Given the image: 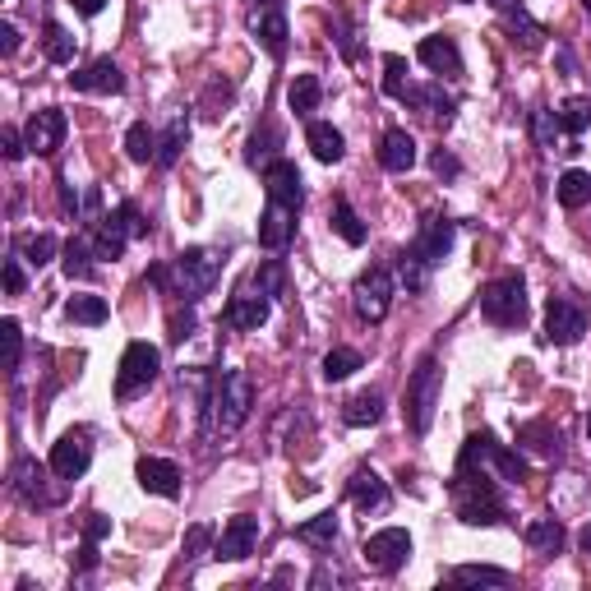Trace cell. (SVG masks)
I'll list each match as a JSON object with an SVG mask.
<instances>
[{
    "label": "cell",
    "instance_id": "47",
    "mask_svg": "<svg viewBox=\"0 0 591 591\" xmlns=\"http://www.w3.org/2000/svg\"><path fill=\"white\" fill-rule=\"evenodd\" d=\"M531 130H536V144L545 148V153H550V148H555V139H559V111H536V116H531Z\"/></svg>",
    "mask_w": 591,
    "mask_h": 591
},
{
    "label": "cell",
    "instance_id": "6",
    "mask_svg": "<svg viewBox=\"0 0 591 591\" xmlns=\"http://www.w3.org/2000/svg\"><path fill=\"white\" fill-rule=\"evenodd\" d=\"M481 314L495 328H522V324H527V287H522L518 273H504V278L485 282Z\"/></svg>",
    "mask_w": 591,
    "mask_h": 591
},
{
    "label": "cell",
    "instance_id": "16",
    "mask_svg": "<svg viewBox=\"0 0 591 591\" xmlns=\"http://www.w3.org/2000/svg\"><path fill=\"white\" fill-rule=\"evenodd\" d=\"M70 88H74V93L116 97V93H125V74H121V65L111 61V56H97V61L84 65V70H74V74H70Z\"/></svg>",
    "mask_w": 591,
    "mask_h": 591
},
{
    "label": "cell",
    "instance_id": "10",
    "mask_svg": "<svg viewBox=\"0 0 591 591\" xmlns=\"http://www.w3.org/2000/svg\"><path fill=\"white\" fill-rule=\"evenodd\" d=\"M88 462H93V435H88L84 425L65 430V435L51 444V476H56V481H79L88 471Z\"/></svg>",
    "mask_w": 591,
    "mask_h": 591
},
{
    "label": "cell",
    "instance_id": "19",
    "mask_svg": "<svg viewBox=\"0 0 591 591\" xmlns=\"http://www.w3.org/2000/svg\"><path fill=\"white\" fill-rule=\"evenodd\" d=\"M416 56H421V65L430 74H439V79H458L462 74V51H458V42L453 37H444V33H430L416 47Z\"/></svg>",
    "mask_w": 591,
    "mask_h": 591
},
{
    "label": "cell",
    "instance_id": "42",
    "mask_svg": "<svg viewBox=\"0 0 591 591\" xmlns=\"http://www.w3.org/2000/svg\"><path fill=\"white\" fill-rule=\"evenodd\" d=\"M65 314H70L74 324H107V301L102 296H70V305H65Z\"/></svg>",
    "mask_w": 591,
    "mask_h": 591
},
{
    "label": "cell",
    "instance_id": "7",
    "mask_svg": "<svg viewBox=\"0 0 591 591\" xmlns=\"http://www.w3.org/2000/svg\"><path fill=\"white\" fill-rule=\"evenodd\" d=\"M148 231V222L139 218V208L134 204H116L107 213V218H97L93 222V250H97V259H121L125 254V245L134 241V236H144Z\"/></svg>",
    "mask_w": 591,
    "mask_h": 591
},
{
    "label": "cell",
    "instance_id": "14",
    "mask_svg": "<svg viewBox=\"0 0 591 591\" xmlns=\"http://www.w3.org/2000/svg\"><path fill=\"white\" fill-rule=\"evenodd\" d=\"M65 130H70V121H65V111H61V107H42V111H33V116H28V125H24L28 153L51 157L56 148L65 144Z\"/></svg>",
    "mask_w": 591,
    "mask_h": 591
},
{
    "label": "cell",
    "instance_id": "34",
    "mask_svg": "<svg viewBox=\"0 0 591 591\" xmlns=\"http://www.w3.org/2000/svg\"><path fill=\"white\" fill-rule=\"evenodd\" d=\"M328 222H333V231H338L347 245H365V236H370L365 222L356 218V208H351L347 199H333V218H328Z\"/></svg>",
    "mask_w": 591,
    "mask_h": 591
},
{
    "label": "cell",
    "instance_id": "11",
    "mask_svg": "<svg viewBox=\"0 0 591 591\" xmlns=\"http://www.w3.org/2000/svg\"><path fill=\"white\" fill-rule=\"evenodd\" d=\"M587 324H591L587 310H582L573 296H550V301H545V342L573 347V342H582Z\"/></svg>",
    "mask_w": 591,
    "mask_h": 591
},
{
    "label": "cell",
    "instance_id": "33",
    "mask_svg": "<svg viewBox=\"0 0 591 591\" xmlns=\"http://www.w3.org/2000/svg\"><path fill=\"white\" fill-rule=\"evenodd\" d=\"M504 24H508V33H513V42H518L522 51H541V42H545V28L531 19L527 10H513V14H504Z\"/></svg>",
    "mask_w": 591,
    "mask_h": 591
},
{
    "label": "cell",
    "instance_id": "30",
    "mask_svg": "<svg viewBox=\"0 0 591 591\" xmlns=\"http://www.w3.org/2000/svg\"><path fill=\"white\" fill-rule=\"evenodd\" d=\"M93 259H97V250H93V236H70L65 241V278H93Z\"/></svg>",
    "mask_w": 591,
    "mask_h": 591
},
{
    "label": "cell",
    "instance_id": "59",
    "mask_svg": "<svg viewBox=\"0 0 591 591\" xmlns=\"http://www.w3.org/2000/svg\"><path fill=\"white\" fill-rule=\"evenodd\" d=\"M578 550H582V555H587V559H591V522H587V527H582V531H578Z\"/></svg>",
    "mask_w": 591,
    "mask_h": 591
},
{
    "label": "cell",
    "instance_id": "24",
    "mask_svg": "<svg viewBox=\"0 0 591 591\" xmlns=\"http://www.w3.org/2000/svg\"><path fill=\"white\" fill-rule=\"evenodd\" d=\"M222 319H227V328H236V333H259V328L268 324V296H236Z\"/></svg>",
    "mask_w": 591,
    "mask_h": 591
},
{
    "label": "cell",
    "instance_id": "21",
    "mask_svg": "<svg viewBox=\"0 0 591 591\" xmlns=\"http://www.w3.org/2000/svg\"><path fill=\"white\" fill-rule=\"evenodd\" d=\"M291 236H296V208H282L268 199L264 218H259V245L264 250H287Z\"/></svg>",
    "mask_w": 591,
    "mask_h": 591
},
{
    "label": "cell",
    "instance_id": "17",
    "mask_svg": "<svg viewBox=\"0 0 591 591\" xmlns=\"http://www.w3.org/2000/svg\"><path fill=\"white\" fill-rule=\"evenodd\" d=\"M14 490L28 499L33 508H51V504H61V485H47V467H37L33 458H19L14 462Z\"/></svg>",
    "mask_w": 591,
    "mask_h": 591
},
{
    "label": "cell",
    "instance_id": "49",
    "mask_svg": "<svg viewBox=\"0 0 591 591\" xmlns=\"http://www.w3.org/2000/svg\"><path fill=\"white\" fill-rule=\"evenodd\" d=\"M231 102V84H222V79H213L208 84V93H204V111L208 116H222V107Z\"/></svg>",
    "mask_w": 591,
    "mask_h": 591
},
{
    "label": "cell",
    "instance_id": "15",
    "mask_svg": "<svg viewBox=\"0 0 591 591\" xmlns=\"http://www.w3.org/2000/svg\"><path fill=\"white\" fill-rule=\"evenodd\" d=\"M264 190H268V199H273V204L296 208V213H301L305 181H301V171H296V162H287V157L268 162V167H264Z\"/></svg>",
    "mask_w": 591,
    "mask_h": 591
},
{
    "label": "cell",
    "instance_id": "2",
    "mask_svg": "<svg viewBox=\"0 0 591 591\" xmlns=\"http://www.w3.org/2000/svg\"><path fill=\"white\" fill-rule=\"evenodd\" d=\"M453 222L448 218H425L421 231H416V241L398 254V273L407 282V291H425L430 287V273L444 264V254L453 250Z\"/></svg>",
    "mask_w": 591,
    "mask_h": 591
},
{
    "label": "cell",
    "instance_id": "52",
    "mask_svg": "<svg viewBox=\"0 0 591 591\" xmlns=\"http://www.w3.org/2000/svg\"><path fill=\"white\" fill-rule=\"evenodd\" d=\"M333 37H338V47H342V56H347V61H356V56H361V47L351 42V37H356V33H351V28L342 24V19H338V24H333Z\"/></svg>",
    "mask_w": 591,
    "mask_h": 591
},
{
    "label": "cell",
    "instance_id": "55",
    "mask_svg": "<svg viewBox=\"0 0 591 591\" xmlns=\"http://www.w3.org/2000/svg\"><path fill=\"white\" fill-rule=\"evenodd\" d=\"M430 167H435V176H458V157L439 148V153L430 157Z\"/></svg>",
    "mask_w": 591,
    "mask_h": 591
},
{
    "label": "cell",
    "instance_id": "36",
    "mask_svg": "<svg viewBox=\"0 0 591 591\" xmlns=\"http://www.w3.org/2000/svg\"><path fill=\"white\" fill-rule=\"evenodd\" d=\"M555 194H559V204H564V208L591 204V176H587V171H564L559 185H555Z\"/></svg>",
    "mask_w": 591,
    "mask_h": 591
},
{
    "label": "cell",
    "instance_id": "50",
    "mask_svg": "<svg viewBox=\"0 0 591 591\" xmlns=\"http://www.w3.org/2000/svg\"><path fill=\"white\" fill-rule=\"evenodd\" d=\"M28 278H24V259H5V291L10 296H24Z\"/></svg>",
    "mask_w": 591,
    "mask_h": 591
},
{
    "label": "cell",
    "instance_id": "41",
    "mask_svg": "<svg viewBox=\"0 0 591 591\" xmlns=\"http://www.w3.org/2000/svg\"><path fill=\"white\" fill-rule=\"evenodd\" d=\"M125 153H130V162H157V134L144 121H134L125 134Z\"/></svg>",
    "mask_w": 591,
    "mask_h": 591
},
{
    "label": "cell",
    "instance_id": "29",
    "mask_svg": "<svg viewBox=\"0 0 591 591\" xmlns=\"http://www.w3.org/2000/svg\"><path fill=\"white\" fill-rule=\"evenodd\" d=\"M296 541L314 545V550H333V541H338V513L328 508V513H319V518L301 522V527H296Z\"/></svg>",
    "mask_w": 591,
    "mask_h": 591
},
{
    "label": "cell",
    "instance_id": "9",
    "mask_svg": "<svg viewBox=\"0 0 591 591\" xmlns=\"http://www.w3.org/2000/svg\"><path fill=\"white\" fill-rule=\"evenodd\" d=\"M351 305H356V314L365 324H384L388 310H393V273L379 264L365 268L356 278V287H351Z\"/></svg>",
    "mask_w": 591,
    "mask_h": 591
},
{
    "label": "cell",
    "instance_id": "39",
    "mask_svg": "<svg viewBox=\"0 0 591 591\" xmlns=\"http://www.w3.org/2000/svg\"><path fill=\"white\" fill-rule=\"evenodd\" d=\"M42 47H47V61L51 65H70L74 61V37L65 33L56 19H47V28H42Z\"/></svg>",
    "mask_w": 591,
    "mask_h": 591
},
{
    "label": "cell",
    "instance_id": "48",
    "mask_svg": "<svg viewBox=\"0 0 591 591\" xmlns=\"http://www.w3.org/2000/svg\"><path fill=\"white\" fill-rule=\"evenodd\" d=\"M384 93L388 97L407 93V61L402 56H384Z\"/></svg>",
    "mask_w": 591,
    "mask_h": 591
},
{
    "label": "cell",
    "instance_id": "45",
    "mask_svg": "<svg viewBox=\"0 0 591 591\" xmlns=\"http://www.w3.org/2000/svg\"><path fill=\"white\" fill-rule=\"evenodd\" d=\"M14 250H19V259H24V264L42 268L51 254H56V241H51L47 231H37V236H19V245H14Z\"/></svg>",
    "mask_w": 591,
    "mask_h": 591
},
{
    "label": "cell",
    "instance_id": "37",
    "mask_svg": "<svg viewBox=\"0 0 591 591\" xmlns=\"http://www.w3.org/2000/svg\"><path fill=\"white\" fill-rule=\"evenodd\" d=\"M356 370H361V351L356 347H333L324 356V379L328 384H342V379H351Z\"/></svg>",
    "mask_w": 591,
    "mask_h": 591
},
{
    "label": "cell",
    "instance_id": "22",
    "mask_svg": "<svg viewBox=\"0 0 591 591\" xmlns=\"http://www.w3.org/2000/svg\"><path fill=\"white\" fill-rule=\"evenodd\" d=\"M347 499L361 508V513H374V508L388 504V485L379 481V471L356 467V471H351V481H347Z\"/></svg>",
    "mask_w": 591,
    "mask_h": 591
},
{
    "label": "cell",
    "instance_id": "31",
    "mask_svg": "<svg viewBox=\"0 0 591 591\" xmlns=\"http://www.w3.org/2000/svg\"><path fill=\"white\" fill-rule=\"evenodd\" d=\"M319 97H324V84H319L314 74H296L287 88V107L296 111V116H310V111H319Z\"/></svg>",
    "mask_w": 591,
    "mask_h": 591
},
{
    "label": "cell",
    "instance_id": "1",
    "mask_svg": "<svg viewBox=\"0 0 591 591\" xmlns=\"http://www.w3.org/2000/svg\"><path fill=\"white\" fill-rule=\"evenodd\" d=\"M453 513H458L467 527H495L508 518V504L499 495V481L481 462H462L453 471Z\"/></svg>",
    "mask_w": 591,
    "mask_h": 591
},
{
    "label": "cell",
    "instance_id": "26",
    "mask_svg": "<svg viewBox=\"0 0 591 591\" xmlns=\"http://www.w3.org/2000/svg\"><path fill=\"white\" fill-rule=\"evenodd\" d=\"M379 167L384 171H411L416 167V139L407 130H388L379 144Z\"/></svg>",
    "mask_w": 591,
    "mask_h": 591
},
{
    "label": "cell",
    "instance_id": "58",
    "mask_svg": "<svg viewBox=\"0 0 591 591\" xmlns=\"http://www.w3.org/2000/svg\"><path fill=\"white\" fill-rule=\"evenodd\" d=\"M70 5L79 14H88V19H93V14H102V5H107V0H70Z\"/></svg>",
    "mask_w": 591,
    "mask_h": 591
},
{
    "label": "cell",
    "instance_id": "57",
    "mask_svg": "<svg viewBox=\"0 0 591 591\" xmlns=\"http://www.w3.org/2000/svg\"><path fill=\"white\" fill-rule=\"evenodd\" d=\"M190 328H194V314L190 310L176 314V319H171V342H185V338H190Z\"/></svg>",
    "mask_w": 591,
    "mask_h": 591
},
{
    "label": "cell",
    "instance_id": "13",
    "mask_svg": "<svg viewBox=\"0 0 591 591\" xmlns=\"http://www.w3.org/2000/svg\"><path fill=\"white\" fill-rule=\"evenodd\" d=\"M250 33L259 37V47L273 56V61H282L287 56V10H282L278 0H259L250 10Z\"/></svg>",
    "mask_w": 591,
    "mask_h": 591
},
{
    "label": "cell",
    "instance_id": "54",
    "mask_svg": "<svg viewBox=\"0 0 591 591\" xmlns=\"http://www.w3.org/2000/svg\"><path fill=\"white\" fill-rule=\"evenodd\" d=\"M111 531V522L102 518V513H88V522H84V541H102Z\"/></svg>",
    "mask_w": 591,
    "mask_h": 591
},
{
    "label": "cell",
    "instance_id": "44",
    "mask_svg": "<svg viewBox=\"0 0 591 591\" xmlns=\"http://www.w3.org/2000/svg\"><path fill=\"white\" fill-rule=\"evenodd\" d=\"M282 144V134L273 130V125H264V130H254L250 134V153H245V162H250V167H259V162H278V157H273V148Z\"/></svg>",
    "mask_w": 591,
    "mask_h": 591
},
{
    "label": "cell",
    "instance_id": "38",
    "mask_svg": "<svg viewBox=\"0 0 591 591\" xmlns=\"http://www.w3.org/2000/svg\"><path fill=\"white\" fill-rule=\"evenodd\" d=\"M518 444L536 448L541 458H559V430H550V425H545V421H531V425H522V430H518Z\"/></svg>",
    "mask_w": 591,
    "mask_h": 591
},
{
    "label": "cell",
    "instance_id": "60",
    "mask_svg": "<svg viewBox=\"0 0 591 591\" xmlns=\"http://www.w3.org/2000/svg\"><path fill=\"white\" fill-rule=\"evenodd\" d=\"M499 14H513V10H522V0H490Z\"/></svg>",
    "mask_w": 591,
    "mask_h": 591
},
{
    "label": "cell",
    "instance_id": "56",
    "mask_svg": "<svg viewBox=\"0 0 591 591\" xmlns=\"http://www.w3.org/2000/svg\"><path fill=\"white\" fill-rule=\"evenodd\" d=\"M0 51H5V56H14V51H19V28H14L10 19L0 24Z\"/></svg>",
    "mask_w": 591,
    "mask_h": 591
},
{
    "label": "cell",
    "instance_id": "23",
    "mask_svg": "<svg viewBox=\"0 0 591 591\" xmlns=\"http://www.w3.org/2000/svg\"><path fill=\"white\" fill-rule=\"evenodd\" d=\"M402 102L416 107V111H425V116H435V121H453V111H458V102H453L439 84H407Z\"/></svg>",
    "mask_w": 591,
    "mask_h": 591
},
{
    "label": "cell",
    "instance_id": "28",
    "mask_svg": "<svg viewBox=\"0 0 591 591\" xmlns=\"http://www.w3.org/2000/svg\"><path fill=\"white\" fill-rule=\"evenodd\" d=\"M379 416H384V393L379 388H361L356 398H347V407H342V421L347 425H379Z\"/></svg>",
    "mask_w": 591,
    "mask_h": 591
},
{
    "label": "cell",
    "instance_id": "5",
    "mask_svg": "<svg viewBox=\"0 0 591 591\" xmlns=\"http://www.w3.org/2000/svg\"><path fill=\"white\" fill-rule=\"evenodd\" d=\"M439 393H444V370H439L435 356H425L407 379V398H402V416H407L411 435H425L435 425V407H439Z\"/></svg>",
    "mask_w": 591,
    "mask_h": 591
},
{
    "label": "cell",
    "instance_id": "43",
    "mask_svg": "<svg viewBox=\"0 0 591 591\" xmlns=\"http://www.w3.org/2000/svg\"><path fill=\"white\" fill-rule=\"evenodd\" d=\"M591 125V97H568L559 107V130L564 134H582Z\"/></svg>",
    "mask_w": 591,
    "mask_h": 591
},
{
    "label": "cell",
    "instance_id": "62",
    "mask_svg": "<svg viewBox=\"0 0 591 591\" xmlns=\"http://www.w3.org/2000/svg\"><path fill=\"white\" fill-rule=\"evenodd\" d=\"M587 439H591V416H587Z\"/></svg>",
    "mask_w": 591,
    "mask_h": 591
},
{
    "label": "cell",
    "instance_id": "27",
    "mask_svg": "<svg viewBox=\"0 0 591 591\" xmlns=\"http://www.w3.org/2000/svg\"><path fill=\"white\" fill-rule=\"evenodd\" d=\"M185 144H190V116L176 111L167 130L157 134V167H176V157L185 153Z\"/></svg>",
    "mask_w": 591,
    "mask_h": 591
},
{
    "label": "cell",
    "instance_id": "40",
    "mask_svg": "<svg viewBox=\"0 0 591 591\" xmlns=\"http://www.w3.org/2000/svg\"><path fill=\"white\" fill-rule=\"evenodd\" d=\"M453 582H462V587H504L508 573L504 568H490V564H462L448 573Z\"/></svg>",
    "mask_w": 591,
    "mask_h": 591
},
{
    "label": "cell",
    "instance_id": "12",
    "mask_svg": "<svg viewBox=\"0 0 591 591\" xmlns=\"http://www.w3.org/2000/svg\"><path fill=\"white\" fill-rule=\"evenodd\" d=\"M407 555H411V536L402 527H384V531H374L370 541L361 545V559H365V568L370 573H398L402 564H407Z\"/></svg>",
    "mask_w": 591,
    "mask_h": 591
},
{
    "label": "cell",
    "instance_id": "46",
    "mask_svg": "<svg viewBox=\"0 0 591 591\" xmlns=\"http://www.w3.org/2000/svg\"><path fill=\"white\" fill-rule=\"evenodd\" d=\"M0 338H5V370H19V356H24V328H19V319H5Z\"/></svg>",
    "mask_w": 591,
    "mask_h": 591
},
{
    "label": "cell",
    "instance_id": "20",
    "mask_svg": "<svg viewBox=\"0 0 591 591\" xmlns=\"http://www.w3.org/2000/svg\"><path fill=\"white\" fill-rule=\"evenodd\" d=\"M134 476H139V485H144L148 495H157V499H176V495H181V467L167 462V458H139Z\"/></svg>",
    "mask_w": 591,
    "mask_h": 591
},
{
    "label": "cell",
    "instance_id": "8",
    "mask_svg": "<svg viewBox=\"0 0 591 591\" xmlns=\"http://www.w3.org/2000/svg\"><path fill=\"white\" fill-rule=\"evenodd\" d=\"M157 370H162V351L153 342H130L121 356V374H116V398L130 402L134 393H144L157 379Z\"/></svg>",
    "mask_w": 591,
    "mask_h": 591
},
{
    "label": "cell",
    "instance_id": "35",
    "mask_svg": "<svg viewBox=\"0 0 591 591\" xmlns=\"http://www.w3.org/2000/svg\"><path fill=\"white\" fill-rule=\"evenodd\" d=\"M254 287H259V296H268V301L287 296V264H282V259H264V264L254 268Z\"/></svg>",
    "mask_w": 591,
    "mask_h": 591
},
{
    "label": "cell",
    "instance_id": "61",
    "mask_svg": "<svg viewBox=\"0 0 591 591\" xmlns=\"http://www.w3.org/2000/svg\"><path fill=\"white\" fill-rule=\"evenodd\" d=\"M582 10H587V14H591V0H582Z\"/></svg>",
    "mask_w": 591,
    "mask_h": 591
},
{
    "label": "cell",
    "instance_id": "25",
    "mask_svg": "<svg viewBox=\"0 0 591 591\" xmlns=\"http://www.w3.org/2000/svg\"><path fill=\"white\" fill-rule=\"evenodd\" d=\"M305 144H310V153L324 162V167H333V162H342V153H347V139H342L338 125L328 121H310V130H305Z\"/></svg>",
    "mask_w": 591,
    "mask_h": 591
},
{
    "label": "cell",
    "instance_id": "51",
    "mask_svg": "<svg viewBox=\"0 0 591 591\" xmlns=\"http://www.w3.org/2000/svg\"><path fill=\"white\" fill-rule=\"evenodd\" d=\"M0 148H5V162H19L28 153V139L19 130H0Z\"/></svg>",
    "mask_w": 591,
    "mask_h": 591
},
{
    "label": "cell",
    "instance_id": "53",
    "mask_svg": "<svg viewBox=\"0 0 591 591\" xmlns=\"http://www.w3.org/2000/svg\"><path fill=\"white\" fill-rule=\"evenodd\" d=\"M208 536H213V527H204V522L190 527V536H185V555H199V550L208 545Z\"/></svg>",
    "mask_w": 591,
    "mask_h": 591
},
{
    "label": "cell",
    "instance_id": "4",
    "mask_svg": "<svg viewBox=\"0 0 591 591\" xmlns=\"http://www.w3.org/2000/svg\"><path fill=\"white\" fill-rule=\"evenodd\" d=\"M218 278H222V254L208 250V245H190V250H181L167 268L171 296H181V301H190V305L218 287Z\"/></svg>",
    "mask_w": 591,
    "mask_h": 591
},
{
    "label": "cell",
    "instance_id": "3",
    "mask_svg": "<svg viewBox=\"0 0 591 591\" xmlns=\"http://www.w3.org/2000/svg\"><path fill=\"white\" fill-rule=\"evenodd\" d=\"M208 407V425L218 430V435H231V430H241L250 421V407H254V379L245 370H222L213 379V393L204 398Z\"/></svg>",
    "mask_w": 591,
    "mask_h": 591
},
{
    "label": "cell",
    "instance_id": "32",
    "mask_svg": "<svg viewBox=\"0 0 591 591\" xmlns=\"http://www.w3.org/2000/svg\"><path fill=\"white\" fill-rule=\"evenodd\" d=\"M527 545L536 550V555H559V550H564V527H559V518H536L531 522Z\"/></svg>",
    "mask_w": 591,
    "mask_h": 591
},
{
    "label": "cell",
    "instance_id": "18",
    "mask_svg": "<svg viewBox=\"0 0 591 591\" xmlns=\"http://www.w3.org/2000/svg\"><path fill=\"white\" fill-rule=\"evenodd\" d=\"M254 545H259V518H250V513H241V518H231L227 527H222L218 536V550L213 555L218 559H250L254 555Z\"/></svg>",
    "mask_w": 591,
    "mask_h": 591
}]
</instances>
